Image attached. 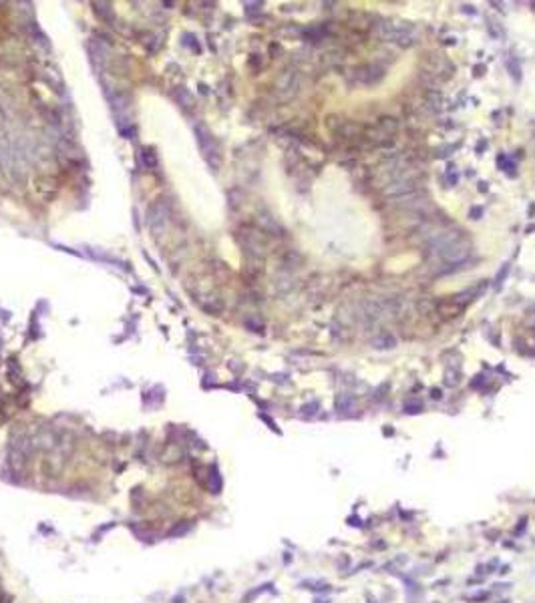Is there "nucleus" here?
<instances>
[{
	"label": "nucleus",
	"instance_id": "nucleus-4",
	"mask_svg": "<svg viewBox=\"0 0 535 603\" xmlns=\"http://www.w3.org/2000/svg\"><path fill=\"white\" fill-rule=\"evenodd\" d=\"M382 68L380 66H376V64H366V66H362L360 70H358V81H362V83H366V85H372V83H378L380 79H382Z\"/></svg>",
	"mask_w": 535,
	"mask_h": 603
},
{
	"label": "nucleus",
	"instance_id": "nucleus-2",
	"mask_svg": "<svg viewBox=\"0 0 535 603\" xmlns=\"http://www.w3.org/2000/svg\"><path fill=\"white\" fill-rule=\"evenodd\" d=\"M411 30L413 26L411 24H405V22H385L380 26V36L385 40H391V42H409L411 38Z\"/></svg>",
	"mask_w": 535,
	"mask_h": 603
},
{
	"label": "nucleus",
	"instance_id": "nucleus-5",
	"mask_svg": "<svg viewBox=\"0 0 535 603\" xmlns=\"http://www.w3.org/2000/svg\"><path fill=\"white\" fill-rule=\"evenodd\" d=\"M189 527H191L189 523H183V525H179V527H177V529H173V531H171V535L179 537V535H183V533H187V531H189Z\"/></svg>",
	"mask_w": 535,
	"mask_h": 603
},
{
	"label": "nucleus",
	"instance_id": "nucleus-3",
	"mask_svg": "<svg viewBox=\"0 0 535 603\" xmlns=\"http://www.w3.org/2000/svg\"><path fill=\"white\" fill-rule=\"evenodd\" d=\"M411 195V193H415V183L411 181V179H395L393 183H387V187H385V195L387 197H403V195Z\"/></svg>",
	"mask_w": 535,
	"mask_h": 603
},
{
	"label": "nucleus",
	"instance_id": "nucleus-1",
	"mask_svg": "<svg viewBox=\"0 0 535 603\" xmlns=\"http://www.w3.org/2000/svg\"><path fill=\"white\" fill-rule=\"evenodd\" d=\"M433 250L445 260V262H461L469 256V244L467 240L457 232H443L437 234L433 240Z\"/></svg>",
	"mask_w": 535,
	"mask_h": 603
}]
</instances>
